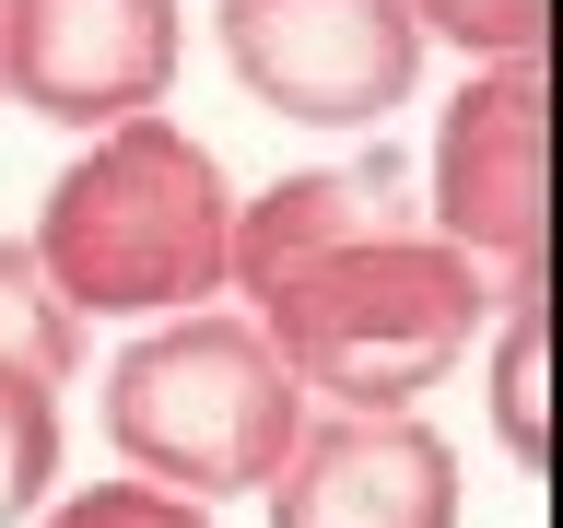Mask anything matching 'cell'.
Wrapping results in <instances>:
<instances>
[{
  "label": "cell",
  "instance_id": "3957f363",
  "mask_svg": "<svg viewBox=\"0 0 563 528\" xmlns=\"http://www.w3.org/2000/svg\"><path fill=\"white\" fill-rule=\"evenodd\" d=\"M106 435L153 493L211 517L223 493L282 482V458L306 435V387L246 329V306H188V317H153L106 364Z\"/></svg>",
  "mask_w": 563,
  "mask_h": 528
},
{
  "label": "cell",
  "instance_id": "ba28073f",
  "mask_svg": "<svg viewBox=\"0 0 563 528\" xmlns=\"http://www.w3.org/2000/svg\"><path fill=\"white\" fill-rule=\"evenodd\" d=\"M376 235H422V188H411V165H399L387 141L235 200V258H223V282L258 294L271 271H306V258H341V246H376Z\"/></svg>",
  "mask_w": 563,
  "mask_h": 528
},
{
  "label": "cell",
  "instance_id": "30bf717a",
  "mask_svg": "<svg viewBox=\"0 0 563 528\" xmlns=\"http://www.w3.org/2000/svg\"><path fill=\"white\" fill-rule=\"evenodd\" d=\"M540 282H505V341H493V435L540 470L552 458V376H540Z\"/></svg>",
  "mask_w": 563,
  "mask_h": 528
},
{
  "label": "cell",
  "instance_id": "52a82bcc",
  "mask_svg": "<svg viewBox=\"0 0 563 528\" xmlns=\"http://www.w3.org/2000/svg\"><path fill=\"white\" fill-rule=\"evenodd\" d=\"M271 528H457V447L422 411H329L282 458Z\"/></svg>",
  "mask_w": 563,
  "mask_h": 528
},
{
  "label": "cell",
  "instance_id": "5b68a950",
  "mask_svg": "<svg viewBox=\"0 0 563 528\" xmlns=\"http://www.w3.org/2000/svg\"><path fill=\"white\" fill-rule=\"evenodd\" d=\"M223 59L271 118L387 130L422 82V24L411 0H223Z\"/></svg>",
  "mask_w": 563,
  "mask_h": 528
},
{
  "label": "cell",
  "instance_id": "7c38bea8",
  "mask_svg": "<svg viewBox=\"0 0 563 528\" xmlns=\"http://www.w3.org/2000/svg\"><path fill=\"white\" fill-rule=\"evenodd\" d=\"M47 482H59V399L24 387V376H0V528L35 517Z\"/></svg>",
  "mask_w": 563,
  "mask_h": 528
},
{
  "label": "cell",
  "instance_id": "6da1fadb",
  "mask_svg": "<svg viewBox=\"0 0 563 528\" xmlns=\"http://www.w3.org/2000/svg\"><path fill=\"white\" fill-rule=\"evenodd\" d=\"M24 246L70 317H188L200 294H223L235 188L211 165V141H188L176 118H130L59 165Z\"/></svg>",
  "mask_w": 563,
  "mask_h": 528
},
{
  "label": "cell",
  "instance_id": "8fae6325",
  "mask_svg": "<svg viewBox=\"0 0 563 528\" xmlns=\"http://www.w3.org/2000/svg\"><path fill=\"white\" fill-rule=\"evenodd\" d=\"M422 35H446L470 70H505V59H540L552 47V0H411Z\"/></svg>",
  "mask_w": 563,
  "mask_h": 528
},
{
  "label": "cell",
  "instance_id": "7a4b0ae2",
  "mask_svg": "<svg viewBox=\"0 0 563 528\" xmlns=\"http://www.w3.org/2000/svg\"><path fill=\"white\" fill-rule=\"evenodd\" d=\"M505 306V282L470 271L434 235H376L306 271H271L246 294V329L282 352V376L329 399V411H411L422 387H446L482 341V317Z\"/></svg>",
  "mask_w": 563,
  "mask_h": 528
},
{
  "label": "cell",
  "instance_id": "4fadbf2b",
  "mask_svg": "<svg viewBox=\"0 0 563 528\" xmlns=\"http://www.w3.org/2000/svg\"><path fill=\"white\" fill-rule=\"evenodd\" d=\"M47 528H211V517L176 505V493H153V482H82V493L47 505Z\"/></svg>",
  "mask_w": 563,
  "mask_h": 528
},
{
  "label": "cell",
  "instance_id": "8992f818",
  "mask_svg": "<svg viewBox=\"0 0 563 528\" xmlns=\"http://www.w3.org/2000/svg\"><path fill=\"white\" fill-rule=\"evenodd\" d=\"M176 0H0V95L47 130H130L165 118Z\"/></svg>",
  "mask_w": 563,
  "mask_h": 528
},
{
  "label": "cell",
  "instance_id": "9c48e42d",
  "mask_svg": "<svg viewBox=\"0 0 563 528\" xmlns=\"http://www.w3.org/2000/svg\"><path fill=\"white\" fill-rule=\"evenodd\" d=\"M70 364H82V317L47 294V271H35L24 235H0V376H24V387L59 399Z\"/></svg>",
  "mask_w": 563,
  "mask_h": 528
},
{
  "label": "cell",
  "instance_id": "277c9868",
  "mask_svg": "<svg viewBox=\"0 0 563 528\" xmlns=\"http://www.w3.org/2000/svg\"><path fill=\"white\" fill-rule=\"evenodd\" d=\"M422 235L457 246L470 271L540 282V246H552V70L540 59L470 70L446 95L422 153Z\"/></svg>",
  "mask_w": 563,
  "mask_h": 528
}]
</instances>
